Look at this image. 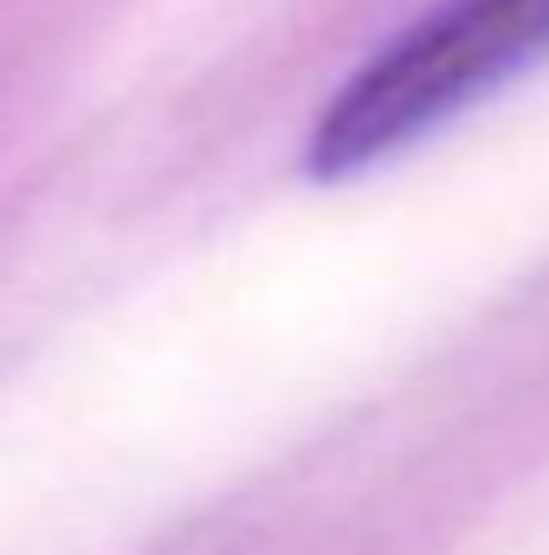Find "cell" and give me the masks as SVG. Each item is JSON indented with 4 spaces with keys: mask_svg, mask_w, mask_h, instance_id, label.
<instances>
[{
    "mask_svg": "<svg viewBox=\"0 0 549 555\" xmlns=\"http://www.w3.org/2000/svg\"><path fill=\"white\" fill-rule=\"evenodd\" d=\"M537 59H549V0H439L343 78L310 124L304 162L317 181L362 175L446 130Z\"/></svg>",
    "mask_w": 549,
    "mask_h": 555,
    "instance_id": "cell-1",
    "label": "cell"
}]
</instances>
